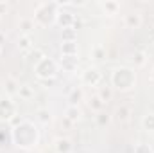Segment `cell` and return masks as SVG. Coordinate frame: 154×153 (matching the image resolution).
<instances>
[{"label":"cell","mask_w":154,"mask_h":153,"mask_svg":"<svg viewBox=\"0 0 154 153\" xmlns=\"http://www.w3.org/2000/svg\"><path fill=\"white\" fill-rule=\"evenodd\" d=\"M11 137H13V142L18 148L29 150V148H34L38 144L39 132H38V128L34 126V122L23 119V122H20L18 126H14L11 130Z\"/></svg>","instance_id":"obj_1"},{"label":"cell","mask_w":154,"mask_h":153,"mask_svg":"<svg viewBox=\"0 0 154 153\" xmlns=\"http://www.w3.org/2000/svg\"><path fill=\"white\" fill-rule=\"evenodd\" d=\"M134 85H136V72L133 69L118 67L113 70V74H111V86L113 88L125 92V90H131Z\"/></svg>","instance_id":"obj_2"},{"label":"cell","mask_w":154,"mask_h":153,"mask_svg":"<svg viewBox=\"0 0 154 153\" xmlns=\"http://www.w3.org/2000/svg\"><path fill=\"white\" fill-rule=\"evenodd\" d=\"M57 2H43L36 7V13H34V20L41 24V25H50L56 22V16H57Z\"/></svg>","instance_id":"obj_3"},{"label":"cell","mask_w":154,"mask_h":153,"mask_svg":"<svg viewBox=\"0 0 154 153\" xmlns=\"http://www.w3.org/2000/svg\"><path fill=\"white\" fill-rule=\"evenodd\" d=\"M32 69H34V74H36V77L39 81L56 79V74H57V63L52 58H48V56L41 58L36 65H32Z\"/></svg>","instance_id":"obj_4"},{"label":"cell","mask_w":154,"mask_h":153,"mask_svg":"<svg viewBox=\"0 0 154 153\" xmlns=\"http://www.w3.org/2000/svg\"><path fill=\"white\" fill-rule=\"evenodd\" d=\"M16 115H18V112H16V105H14L13 97L2 96L0 97V121L11 122V119Z\"/></svg>","instance_id":"obj_5"},{"label":"cell","mask_w":154,"mask_h":153,"mask_svg":"<svg viewBox=\"0 0 154 153\" xmlns=\"http://www.w3.org/2000/svg\"><path fill=\"white\" fill-rule=\"evenodd\" d=\"M81 81L86 86H97L102 81V72L97 67H88L82 74H81Z\"/></svg>","instance_id":"obj_6"},{"label":"cell","mask_w":154,"mask_h":153,"mask_svg":"<svg viewBox=\"0 0 154 153\" xmlns=\"http://www.w3.org/2000/svg\"><path fill=\"white\" fill-rule=\"evenodd\" d=\"M75 15L70 13V11H59L57 16H56V24L63 29H68V27H74V22H75Z\"/></svg>","instance_id":"obj_7"},{"label":"cell","mask_w":154,"mask_h":153,"mask_svg":"<svg viewBox=\"0 0 154 153\" xmlns=\"http://www.w3.org/2000/svg\"><path fill=\"white\" fill-rule=\"evenodd\" d=\"M18 49L25 54H29L31 50H34V41L31 38V34H20L18 38Z\"/></svg>","instance_id":"obj_8"},{"label":"cell","mask_w":154,"mask_h":153,"mask_svg":"<svg viewBox=\"0 0 154 153\" xmlns=\"http://www.w3.org/2000/svg\"><path fill=\"white\" fill-rule=\"evenodd\" d=\"M4 90H5V96L7 97H14L18 96V90H20V85L14 77H7L5 83H4Z\"/></svg>","instance_id":"obj_9"},{"label":"cell","mask_w":154,"mask_h":153,"mask_svg":"<svg viewBox=\"0 0 154 153\" xmlns=\"http://www.w3.org/2000/svg\"><path fill=\"white\" fill-rule=\"evenodd\" d=\"M124 24H125V27H127V29H138V27L142 25V15H140V13L125 15Z\"/></svg>","instance_id":"obj_10"},{"label":"cell","mask_w":154,"mask_h":153,"mask_svg":"<svg viewBox=\"0 0 154 153\" xmlns=\"http://www.w3.org/2000/svg\"><path fill=\"white\" fill-rule=\"evenodd\" d=\"M99 5H100V9H102L108 16H113V15H116V13L120 11V4H118L116 0H106V2H100Z\"/></svg>","instance_id":"obj_11"},{"label":"cell","mask_w":154,"mask_h":153,"mask_svg":"<svg viewBox=\"0 0 154 153\" xmlns=\"http://www.w3.org/2000/svg\"><path fill=\"white\" fill-rule=\"evenodd\" d=\"M61 67L66 70V72H74L79 67V58L77 56H63L61 58Z\"/></svg>","instance_id":"obj_12"},{"label":"cell","mask_w":154,"mask_h":153,"mask_svg":"<svg viewBox=\"0 0 154 153\" xmlns=\"http://www.w3.org/2000/svg\"><path fill=\"white\" fill-rule=\"evenodd\" d=\"M54 150H56V153H72L74 144H72L68 139H56V142H54Z\"/></svg>","instance_id":"obj_13"},{"label":"cell","mask_w":154,"mask_h":153,"mask_svg":"<svg viewBox=\"0 0 154 153\" xmlns=\"http://www.w3.org/2000/svg\"><path fill=\"white\" fill-rule=\"evenodd\" d=\"M129 117H131V108L127 105H120L115 110V119L118 122H125V121H129Z\"/></svg>","instance_id":"obj_14"},{"label":"cell","mask_w":154,"mask_h":153,"mask_svg":"<svg viewBox=\"0 0 154 153\" xmlns=\"http://www.w3.org/2000/svg\"><path fill=\"white\" fill-rule=\"evenodd\" d=\"M61 54L63 56H77V41H63Z\"/></svg>","instance_id":"obj_15"},{"label":"cell","mask_w":154,"mask_h":153,"mask_svg":"<svg viewBox=\"0 0 154 153\" xmlns=\"http://www.w3.org/2000/svg\"><path fill=\"white\" fill-rule=\"evenodd\" d=\"M82 96H84L82 88H74L70 92V96H68V106H77L82 101Z\"/></svg>","instance_id":"obj_16"},{"label":"cell","mask_w":154,"mask_h":153,"mask_svg":"<svg viewBox=\"0 0 154 153\" xmlns=\"http://www.w3.org/2000/svg\"><path fill=\"white\" fill-rule=\"evenodd\" d=\"M18 96H20L23 101H31V99L34 97V88H32L31 85H20Z\"/></svg>","instance_id":"obj_17"},{"label":"cell","mask_w":154,"mask_h":153,"mask_svg":"<svg viewBox=\"0 0 154 153\" xmlns=\"http://www.w3.org/2000/svg\"><path fill=\"white\" fill-rule=\"evenodd\" d=\"M142 128L147 132H154V112H147L142 117Z\"/></svg>","instance_id":"obj_18"},{"label":"cell","mask_w":154,"mask_h":153,"mask_svg":"<svg viewBox=\"0 0 154 153\" xmlns=\"http://www.w3.org/2000/svg\"><path fill=\"white\" fill-rule=\"evenodd\" d=\"M65 115H66V121L68 122H77L81 119V110H79V106H68Z\"/></svg>","instance_id":"obj_19"},{"label":"cell","mask_w":154,"mask_h":153,"mask_svg":"<svg viewBox=\"0 0 154 153\" xmlns=\"http://www.w3.org/2000/svg\"><path fill=\"white\" fill-rule=\"evenodd\" d=\"M104 106H106V103H104L99 96H93V97L90 99V108H91L93 112H97V114H99V112H102V110H104Z\"/></svg>","instance_id":"obj_20"},{"label":"cell","mask_w":154,"mask_h":153,"mask_svg":"<svg viewBox=\"0 0 154 153\" xmlns=\"http://www.w3.org/2000/svg\"><path fill=\"white\" fill-rule=\"evenodd\" d=\"M32 29H34V20H29V18L20 20V31H22V34H31Z\"/></svg>","instance_id":"obj_21"},{"label":"cell","mask_w":154,"mask_h":153,"mask_svg":"<svg viewBox=\"0 0 154 153\" xmlns=\"http://www.w3.org/2000/svg\"><path fill=\"white\" fill-rule=\"evenodd\" d=\"M104 103H108V101H111V97H113V88L111 86H100V90H99V94H97Z\"/></svg>","instance_id":"obj_22"},{"label":"cell","mask_w":154,"mask_h":153,"mask_svg":"<svg viewBox=\"0 0 154 153\" xmlns=\"http://www.w3.org/2000/svg\"><path fill=\"white\" fill-rule=\"evenodd\" d=\"M36 115H38V121L41 124H48L52 121V115H50V112L47 108H39L38 112H36Z\"/></svg>","instance_id":"obj_23"},{"label":"cell","mask_w":154,"mask_h":153,"mask_svg":"<svg viewBox=\"0 0 154 153\" xmlns=\"http://www.w3.org/2000/svg\"><path fill=\"white\" fill-rule=\"evenodd\" d=\"M95 121H97L99 126H108L111 122V115H108L106 112H99V114L95 115Z\"/></svg>","instance_id":"obj_24"},{"label":"cell","mask_w":154,"mask_h":153,"mask_svg":"<svg viewBox=\"0 0 154 153\" xmlns=\"http://www.w3.org/2000/svg\"><path fill=\"white\" fill-rule=\"evenodd\" d=\"M63 41H77V31L68 27V29H63Z\"/></svg>","instance_id":"obj_25"},{"label":"cell","mask_w":154,"mask_h":153,"mask_svg":"<svg viewBox=\"0 0 154 153\" xmlns=\"http://www.w3.org/2000/svg\"><path fill=\"white\" fill-rule=\"evenodd\" d=\"M145 61H147V56H145V52H143V50L134 52V65H136V67H143V65H145Z\"/></svg>","instance_id":"obj_26"},{"label":"cell","mask_w":154,"mask_h":153,"mask_svg":"<svg viewBox=\"0 0 154 153\" xmlns=\"http://www.w3.org/2000/svg\"><path fill=\"white\" fill-rule=\"evenodd\" d=\"M91 56H93V60H97V61L104 60V58H106V50H104V47H95V49L91 50Z\"/></svg>","instance_id":"obj_27"},{"label":"cell","mask_w":154,"mask_h":153,"mask_svg":"<svg viewBox=\"0 0 154 153\" xmlns=\"http://www.w3.org/2000/svg\"><path fill=\"white\" fill-rule=\"evenodd\" d=\"M134 153H152V146L140 142V144H136V146H134Z\"/></svg>","instance_id":"obj_28"},{"label":"cell","mask_w":154,"mask_h":153,"mask_svg":"<svg viewBox=\"0 0 154 153\" xmlns=\"http://www.w3.org/2000/svg\"><path fill=\"white\" fill-rule=\"evenodd\" d=\"M43 85H47V86H50V85H54L56 83V79H47V81H41Z\"/></svg>","instance_id":"obj_29"},{"label":"cell","mask_w":154,"mask_h":153,"mask_svg":"<svg viewBox=\"0 0 154 153\" xmlns=\"http://www.w3.org/2000/svg\"><path fill=\"white\" fill-rule=\"evenodd\" d=\"M151 83H154V69L151 70Z\"/></svg>","instance_id":"obj_30"},{"label":"cell","mask_w":154,"mask_h":153,"mask_svg":"<svg viewBox=\"0 0 154 153\" xmlns=\"http://www.w3.org/2000/svg\"><path fill=\"white\" fill-rule=\"evenodd\" d=\"M0 52H2V45H0Z\"/></svg>","instance_id":"obj_31"},{"label":"cell","mask_w":154,"mask_h":153,"mask_svg":"<svg viewBox=\"0 0 154 153\" xmlns=\"http://www.w3.org/2000/svg\"><path fill=\"white\" fill-rule=\"evenodd\" d=\"M152 153H154V146H152Z\"/></svg>","instance_id":"obj_32"}]
</instances>
